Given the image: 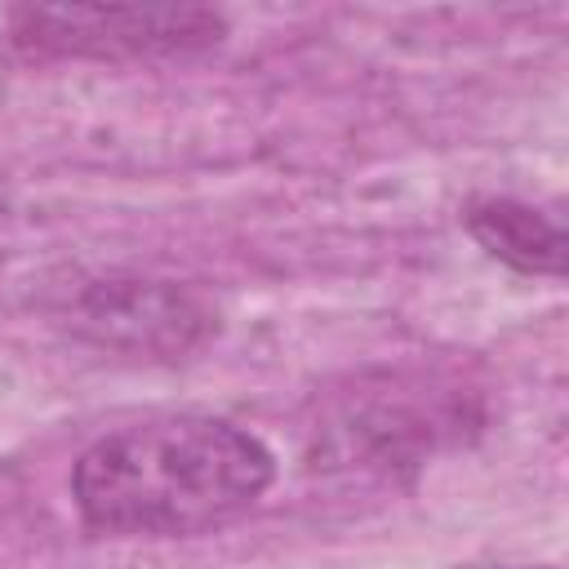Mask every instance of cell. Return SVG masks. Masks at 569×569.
Masks as SVG:
<instances>
[{"instance_id": "3", "label": "cell", "mask_w": 569, "mask_h": 569, "mask_svg": "<svg viewBox=\"0 0 569 569\" xmlns=\"http://www.w3.org/2000/svg\"><path fill=\"white\" fill-rule=\"evenodd\" d=\"M204 311L160 280H102L80 293V325L111 347L182 351L204 333Z\"/></svg>"}, {"instance_id": "1", "label": "cell", "mask_w": 569, "mask_h": 569, "mask_svg": "<svg viewBox=\"0 0 569 569\" xmlns=\"http://www.w3.org/2000/svg\"><path fill=\"white\" fill-rule=\"evenodd\" d=\"M276 480L271 449L209 413H164L98 436L76 471L71 498L93 533L191 538L244 516Z\"/></svg>"}, {"instance_id": "4", "label": "cell", "mask_w": 569, "mask_h": 569, "mask_svg": "<svg viewBox=\"0 0 569 569\" xmlns=\"http://www.w3.org/2000/svg\"><path fill=\"white\" fill-rule=\"evenodd\" d=\"M471 240L525 276H560L565 271V227L556 213L511 196H480L462 213Z\"/></svg>"}, {"instance_id": "2", "label": "cell", "mask_w": 569, "mask_h": 569, "mask_svg": "<svg viewBox=\"0 0 569 569\" xmlns=\"http://www.w3.org/2000/svg\"><path fill=\"white\" fill-rule=\"evenodd\" d=\"M9 36L36 58H173L227 36V18L200 4H27L9 13Z\"/></svg>"}, {"instance_id": "5", "label": "cell", "mask_w": 569, "mask_h": 569, "mask_svg": "<svg viewBox=\"0 0 569 569\" xmlns=\"http://www.w3.org/2000/svg\"><path fill=\"white\" fill-rule=\"evenodd\" d=\"M458 569H556V565H458Z\"/></svg>"}]
</instances>
